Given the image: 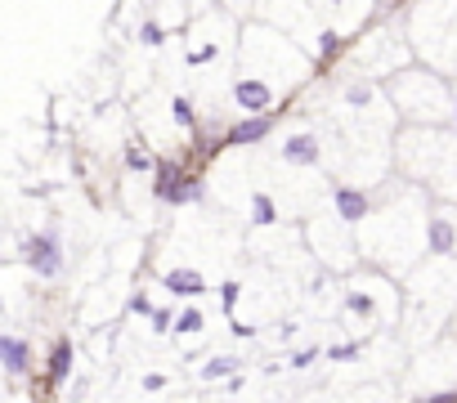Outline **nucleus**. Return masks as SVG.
Returning <instances> with one entry per match:
<instances>
[{"label": "nucleus", "mask_w": 457, "mask_h": 403, "mask_svg": "<svg viewBox=\"0 0 457 403\" xmlns=\"http://www.w3.org/2000/svg\"><path fill=\"white\" fill-rule=\"evenodd\" d=\"M395 161L408 175V184L430 188L444 202H457V130L408 126L395 144Z\"/></svg>", "instance_id": "obj_1"}, {"label": "nucleus", "mask_w": 457, "mask_h": 403, "mask_svg": "<svg viewBox=\"0 0 457 403\" xmlns=\"http://www.w3.org/2000/svg\"><path fill=\"white\" fill-rule=\"evenodd\" d=\"M390 112L408 126H453V81L426 63H408L381 81Z\"/></svg>", "instance_id": "obj_2"}, {"label": "nucleus", "mask_w": 457, "mask_h": 403, "mask_svg": "<svg viewBox=\"0 0 457 403\" xmlns=\"http://www.w3.org/2000/svg\"><path fill=\"white\" fill-rule=\"evenodd\" d=\"M314 63H319V59H314L305 45H296L292 37H283V32L270 28V23H252V28L243 32V68H247L252 77L274 81L278 90H292V86L310 81Z\"/></svg>", "instance_id": "obj_3"}, {"label": "nucleus", "mask_w": 457, "mask_h": 403, "mask_svg": "<svg viewBox=\"0 0 457 403\" xmlns=\"http://www.w3.org/2000/svg\"><path fill=\"white\" fill-rule=\"evenodd\" d=\"M403 37L426 68L457 77V0H417L408 10Z\"/></svg>", "instance_id": "obj_4"}, {"label": "nucleus", "mask_w": 457, "mask_h": 403, "mask_svg": "<svg viewBox=\"0 0 457 403\" xmlns=\"http://www.w3.org/2000/svg\"><path fill=\"white\" fill-rule=\"evenodd\" d=\"M256 23L278 28L283 37H292L296 45H305L319 59V41L328 32L319 0H256Z\"/></svg>", "instance_id": "obj_5"}, {"label": "nucleus", "mask_w": 457, "mask_h": 403, "mask_svg": "<svg viewBox=\"0 0 457 403\" xmlns=\"http://www.w3.org/2000/svg\"><path fill=\"white\" fill-rule=\"evenodd\" d=\"M350 54H354V72H363L372 81H386V77H395L399 68L412 63V45H403L399 32H390V28H377V32L359 37Z\"/></svg>", "instance_id": "obj_6"}, {"label": "nucleus", "mask_w": 457, "mask_h": 403, "mask_svg": "<svg viewBox=\"0 0 457 403\" xmlns=\"http://www.w3.org/2000/svg\"><path fill=\"white\" fill-rule=\"evenodd\" d=\"M426 251L457 260V202H430L426 211Z\"/></svg>", "instance_id": "obj_7"}, {"label": "nucleus", "mask_w": 457, "mask_h": 403, "mask_svg": "<svg viewBox=\"0 0 457 403\" xmlns=\"http://www.w3.org/2000/svg\"><path fill=\"white\" fill-rule=\"evenodd\" d=\"M278 86L274 81H265V77H252V72H243L238 81H234V108H243L247 117H265L274 103H278Z\"/></svg>", "instance_id": "obj_8"}, {"label": "nucleus", "mask_w": 457, "mask_h": 403, "mask_svg": "<svg viewBox=\"0 0 457 403\" xmlns=\"http://www.w3.org/2000/svg\"><path fill=\"white\" fill-rule=\"evenodd\" d=\"M332 211H337V220H341L345 229H354V225H363V220L372 216V197H368L359 184H337V188H332Z\"/></svg>", "instance_id": "obj_9"}, {"label": "nucleus", "mask_w": 457, "mask_h": 403, "mask_svg": "<svg viewBox=\"0 0 457 403\" xmlns=\"http://www.w3.org/2000/svg\"><path fill=\"white\" fill-rule=\"evenodd\" d=\"M278 157L287 166H319L323 161V139L314 130H292L283 144H278Z\"/></svg>", "instance_id": "obj_10"}, {"label": "nucleus", "mask_w": 457, "mask_h": 403, "mask_svg": "<svg viewBox=\"0 0 457 403\" xmlns=\"http://www.w3.org/2000/svg\"><path fill=\"white\" fill-rule=\"evenodd\" d=\"M23 251H28V265H32L41 278H54V274L63 269V251H59V238H54V234H37V238H28Z\"/></svg>", "instance_id": "obj_11"}, {"label": "nucleus", "mask_w": 457, "mask_h": 403, "mask_svg": "<svg viewBox=\"0 0 457 403\" xmlns=\"http://www.w3.org/2000/svg\"><path fill=\"white\" fill-rule=\"evenodd\" d=\"M270 135H274V112L238 121L234 130H228V144H234V148H252V144H261V139H270Z\"/></svg>", "instance_id": "obj_12"}, {"label": "nucleus", "mask_w": 457, "mask_h": 403, "mask_svg": "<svg viewBox=\"0 0 457 403\" xmlns=\"http://www.w3.org/2000/svg\"><path fill=\"white\" fill-rule=\"evenodd\" d=\"M0 358H5V372L10 376H23L32 367V350L23 336H0Z\"/></svg>", "instance_id": "obj_13"}, {"label": "nucleus", "mask_w": 457, "mask_h": 403, "mask_svg": "<svg viewBox=\"0 0 457 403\" xmlns=\"http://www.w3.org/2000/svg\"><path fill=\"white\" fill-rule=\"evenodd\" d=\"M166 287H170L175 296H197V292L206 287V278H202L197 269H170V274H166Z\"/></svg>", "instance_id": "obj_14"}, {"label": "nucleus", "mask_w": 457, "mask_h": 403, "mask_svg": "<svg viewBox=\"0 0 457 403\" xmlns=\"http://www.w3.org/2000/svg\"><path fill=\"white\" fill-rule=\"evenodd\" d=\"M170 117H175L179 126H193V121H197V112H193V99H188V95H175V99H170Z\"/></svg>", "instance_id": "obj_15"}, {"label": "nucleus", "mask_w": 457, "mask_h": 403, "mask_svg": "<svg viewBox=\"0 0 457 403\" xmlns=\"http://www.w3.org/2000/svg\"><path fill=\"white\" fill-rule=\"evenodd\" d=\"M345 309H350V314H359V318H372V314H377V305H372V296H368V292H350V296H345Z\"/></svg>", "instance_id": "obj_16"}, {"label": "nucleus", "mask_w": 457, "mask_h": 403, "mask_svg": "<svg viewBox=\"0 0 457 403\" xmlns=\"http://www.w3.org/2000/svg\"><path fill=\"white\" fill-rule=\"evenodd\" d=\"M252 220H256V225H274V202H270L265 193L252 197Z\"/></svg>", "instance_id": "obj_17"}, {"label": "nucleus", "mask_w": 457, "mask_h": 403, "mask_svg": "<svg viewBox=\"0 0 457 403\" xmlns=\"http://www.w3.org/2000/svg\"><path fill=\"white\" fill-rule=\"evenodd\" d=\"M68 367H72V345H59L54 350V363H50V381H63Z\"/></svg>", "instance_id": "obj_18"}, {"label": "nucleus", "mask_w": 457, "mask_h": 403, "mask_svg": "<svg viewBox=\"0 0 457 403\" xmlns=\"http://www.w3.org/2000/svg\"><path fill=\"white\" fill-rule=\"evenodd\" d=\"M234 367H238V358H211V363L202 367V376H206V381H215V376H228Z\"/></svg>", "instance_id": "obj_19"}, {"label": "nucleus", "mask_w": 457, "mask_h": 403, "mask_svg": "<svg viewBox=\"0 0 457 403\" xmlns=\"http://www.w3.org/2000/svg\"><path fill=\"white\" fill-rule=\"evenodd\" d=\"M139 41H144V45H162V41H166V32H162V23H153V19H148V23L139 28Z\"/></svg>", "instance_id": "obj_20"}, {"label": "nucleus", "mask_w": 457, "mask_h": 403, "mask_svg": "<svg viewBox=\"0 0 457 403\" xmlns=\"http://www.w3.org/2000/svg\"><path fill=\"white\" fill-rule=\"evenodd\" d=\"M197 327H202V314H197V309L179 314V323H175V332H197Z\"/></svg>", "instance_id": "obj_21"}, {"label": "nucleus", "mask_w": 457, "mask_h": 403, "mask_svg": "<svg viewBox=\"0 0 457 403\" xmlns=\"http://www.w3.org/2000/svg\"><path fill=\"white\" fill-rule=\"evenodd\" d=\"M126 161H130V170H148V152H139V148H130Z\"/></svg>", "instance_id": "obj_22"}, {"label": "nucleus", "mask_w": 457, "mask_h": 403, "mask_svg": "<svg viewBox=\"0 0 457 403\" xmlns=\"http://www.w3.org/2000/svg\"><path fill=\"white\" fill-rule=\"evenodd\" d=\"M354 354H359V345H337V350H332V358H337V363H350Z\"/></svg>", "instance_id": "obj_23"}, {"label": "nucleus", "mask_w": 457, "mask_h": 403, "mask_svg": "<svg viewBox=\"0 0 457 403\" xmlns=\"http://www.w3.org/2000/svg\"><path fill=\"white\" fill-rule=\"evenodd\" d=\"M130 309H135V314H148L153 305H148V296H135V300H130Z\"/></svg>", "instance_id": "obj_24"}, {"label": "nucleus", "mask_w": 457, "mask_h": 403, "mask_svg": "<svg viewBox=\"0 0 457 403\" xmlns=\"http://www.w3.org/2000/svg\"><path fill=\"white\" fill-rule=\"evenodd\" d=\"M453 130H457V81H453Z\"/></svg>", "instance_id": "obj_25"}]
</instances>
